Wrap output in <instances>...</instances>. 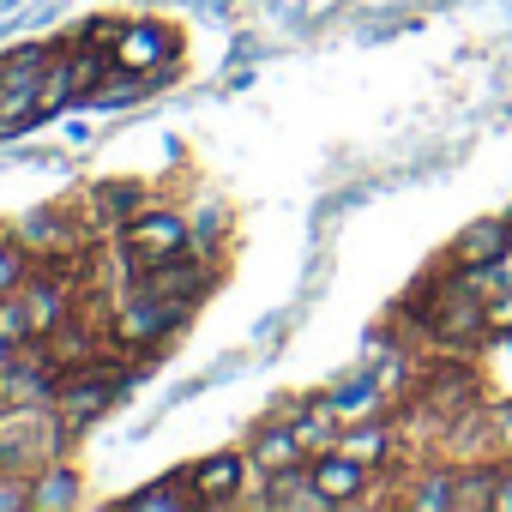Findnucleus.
Returning <instances> with one entry per match:
<instances>
[{"mask_svg": "<svg viewBox=\"0 0 512 512\" xmlns=\"http://www.w3.org/2000/svg\"><path fill=\"white\" fill-rule=\"evenodd\" d=\"M422 7H458V0H422Z\"/></svg>", "mask_w": 512, "mask_h": 512, "instance_id": "25", "label": "nucleus"}, {"mask_svg": "<svg viewBox=\"0 0 512 512\" xmlns=\"http://www.w3.org/2000/svg\"><path fill=\"white\" fill-rule=\"evenodd\" d=\"M338 446H344L350 458H362L368 470L392 464V428H386V422H368V416H362L356 428H344V434H338Z\"/></svg>", "mask_w": 512, "mask_h": 512, "instance_id": "13", "label": "nucleus"}, {"mask_svg": "<svg viewBox=\"0 0 512 512\" xmlns=\"http://www.w3.org/2000/svg\"><path fill=\"white\" fill-rule=\"evenodd\" d=\"M500 476H506V470H494V464H476V470H464V476H458V506H464V512H482V506H494V500H500Z\"/></svg>", "mask_w": 512, "mask_h": 512, "instance_id": "16", "label": "nucleus"}, {"mask_svg": "<svg viewBox=\"0 0 512 512\" xmlns=\"http://www.w3.org/2000/svg\"><path fill=\"white\" fill-rule=\"evenodd\" d=\"M25 290V247H7L0 241V296Z\"/></svg>", "mask_w": 512, "mask_h": 512, "instance_id": "19", "label": "nucleus"}, {"mask_svg": "<svg viewBox=\"0 0 512 512\" xmlns=\"http://www.w3.org/2000/svg\"><path fill=\"white\" fill-rule=\"evenodd\" d=\"M410 25H416V13H380V19H368V25H362V43L398 37V31H410Z\"/></svg>", "mask_w": 512, "mask_h": 512, "instance_id": "20", "label": "nucleus"}, {"mask_svg": "<svg viewBox=\"0 0 512 512\" xmlns=\"http://www.w3.org/2000/svg\"><path fill=\"white\" fill-rule=\"evenodd\" d=\"M31 488H37V512H67V506H79V476L55 458V464H43L37 476H31Z\"/></svg>", "mask_w": 512, "mask_h": 512, "instance_id": "14", "label": "nucleus"}, {"mask_svg": "<svg viewBox=\"0 0 512 512\" xmlns=\"http://www.w3.org/2000/svg\"><path fill=\"white\" fill-rule=\"evenodd\" d=\"M37 506V488L25 470H0V512H31Z\"/></svg>", "mask_w": 512, "mask_h": 512, "instance_id": "18", "label": "nucleus"}, {"mask_svg": "<svg viewBox=\"0 0 512 512\" xmlns=\"http://www.w3.org/2000/svg\"><path fill=\"white\" fill-rule=\"evenodd\" d=\"M247 464H253V458H241V452H211V458H199V464L187 470L193 500H199V506H235L241 488H247Z\"/></svg>", "mask_w": 512, "mask_h": 512, "instance_id": "4", "label": "nucleus"}, {"mask_svg": "<svg viewBox=\"0 0 512 512\" xmlns=\"http://www.w3.org/2000/svg\"><path fill=\"white\" fill-rule=\"evenodd\" d=\"M193 247V223L181 211H139L121 223V260L133 272H151V266H169Z\"/></svg>", "mask_w": 512, "mask_h": 512, "instance_id": "3", "label": "nucleus"}, {"mask_svg": "<svg viewBox=\"0 0 512 512\" xmlns=\"http://www.w3.org/2000/svg\"><path fill=\"white\" fill-rule=\"evenodd\" d=\"M410 506H416V512L458 506V470H428V476H422V488H410Z\"/></svg>", "mask_w": 512, "mask_h": 512, "instance_id": "17", "label": "nucleus"}, {"mask_svg": "<svg viewBox=\"0 0 512 512\" xmlns=\"http://www.w3.org/2000/svg\"><path fill=\"white\" fill-rule=\"evenodd\" d=\"M308 470H314V482H320V494H326L332 506H350V500H362V488H368V464H362V458H350L344 446L314 452V458H308Z\"/></svg>", "mask_w": 512, "mask_h": 512, "instance_id": "6", "label": "nucleus"}, {"mask_svg": "<svg viewBox=\"0 0 512 512\" xmlns=\"http://www.w3.org/2000/svg\"><path fill=\"white\" fill-rule=\"evenodd\" d=\"M494 506H500V512H512V470L500 476V500H494Z\"/></svg>", "mask_w": 512, "mask_h": 512, "instance_id": "24", "label": "nucleus"}, {"mask_svg": "<svg viewBox=\"0 0 512 512\" xmlns=\"http://www.w3.org/2000/svg\"><path fill=\"white\" fill-rule=\"evenodd\" d=\"M121 506H127V512H175V506H199V500H193L187 476H163V482H151V488H133Z\"/></svg>", "mask_w": 512, "mask_h": 512, "instance_id": "15", "label": "nucleus"}, {"mask_svg": "<svg viewBox=\"0 0 512 512\" xmlns=\"http://www.w3.org/2000/svg\"><path fill=\"white\" fill-rule=\"evenodd\" d=\"M61 440H67V422L37 410V404H7L0 410V470L37 476L43 464L61 458Z\"/></svg>", "mask_w": 512, "mask_h": 512, "instance_id": "1", "label": "nucleus"}, {"mask_svg": "<svg viewBox=\"0 0 512 512\" xmlns=\"http://www.w3.org/2000/svg\"><path fill=\"white\" fill-rule=\"evenodd\" d=\"M512 253V217H476L452 241V266H494Z\"/></svg>", "mask_w": 512, "mask_h": 512, "instance_id": "7", "label": "nucleus"}, {"mask_svg": "<svg viewBox=\"0 0 512 512\" xmlns=\"http://www.w3.org/2000/svg\"><path fill=\"white\" fill-rule=\"evenodd\" d=\"M43 350L55 356V368H61V374H73V368H85V362H97V356H103V344H97L85 326H73V320H61L55 332H43Z\"/></svg>", "mask_w": 512, "mask_h": 512, "instance_id": "11", "label": "nucleus"}, {"mask_svg": "<svg viewBox=\"0 0 512 512\" xmlns=\"http://www.w3.org/2000/svg\"><path fill=\"white\" fill-rule=\"evenodd\" d=\"M19 229H25V247L31 253H49V260H79V253H85V229L73 217H61V211H37Z\"/></svg>", "mask_w": 512, "mask_h": 512, "instance_id": "8", "label": "nucleus"}, {"mask_svg": "<svg viewBox=\"0 0 512 512\" xmlns=\"http://www.w3.org/2000/svg\"><path fill=\"white\" fill-rule=\"evenodd\" d=\"M272 19H284V25H302V0H272Z\"/></svg>", "mask_w": 512, "mask_h": 512, "instance_id": "22", "label": "nucleus"}, {"mask_svg": "<svg viewBox=\"0 0 512 512\" xmlns=\"http://www.w3.org/2000/svg\"><path fill=\"white\" fill-rule=\"evenodd\" d=\"M494 428H500V440L512 446V404H500V410H494Z\"/></svg>", "mask_w": 512, "mask_h": 512, "instance_id": "23", "label": "nucleus"}, {"mask_svg": "<svg viewBox=\"0 0 512 512\" xmlns=\"http://www.w3.org/2000/svg\"><path fill=\"white\" fill-rule=\"evenodd\" d=\"M380 398H386V392H380V380H374V374H350V380H338V386L326 392V404H332L344 422L374 416V410H380Z\"/></svg>", "mask_w": 512, "mask_h": 512, "instance_id": "12", "label": "nucleus"}, {"mask_svg": "<svg viewBox=\"0 0 512 512\" xmlns=\"http://www.w3.org/2000/svg\"><path fill=\"white\" fill-rule=\"evenodd\" d=\"M253 470L260 476H278V470H296V464H308V440L296 434V422H272V428H260L253 434Z\"/></svg>", "mask_w": 512, "mask_h": 512, "instance_id": "9", "label": "nucleus"}, {"mask_svg": "<svg viewBox=\"0 0 512 512\" xmlns=\"http://www.w3.org/2000/svg\"><path fill=\"white\" fill-rule=\"evenodd\" d=\"M115 55V67L121 73H157V67H169V55H175V37H169V25H157V19H139V25H127L121 31V43L109 49Z\"/></svg>", "mask_w": 512, "mask_h": 512, "instance_id": "5", "label": "nucleus"}, {"mask_svg": "<svg viewBox=\"0 0 512 512\" xmlns=\"http://www.w3.org/2000/svg\"><path fill=\"white\" fill-rule=\"evenodd\" d=\"M127 392V362H85V368H73V374H61V386H55V416L67 422V428H85V422H97L115 398Z\"/></svg>", "mask_w": 512, "mask_h": 512, "instance_id": "2", "label": "nucleus"}, {"mask_svg": "<svg viewBox=\"0 0 512 512\" xmlns=\"http://www.w3.org/2000/svg\"><path fill=\"white\" fill-rule=\"evenodd\" d=\"M121 31H127L121 19H91L79 37H85V49H115V43H121Z\"/></svg>", "mask_w": 512, "mask_h": 512, "instance_id": "21", "label": "nucleus"}, {"mask_svg": "<svg viewBox=\"0 0 512 512\" xmlns=\"http://www.w3.org/2000/svg\"><path fill=\"white\" fill-rule=\"evenodd\" d=\"M91 211H97V229H115L121 235V223L145 211V187L139 181H103L91 193Z\"/></svg>", "mask_w": 512, "mask_h": 512, "instance_id": "10", "label": "nucleus"}]
</instances>
